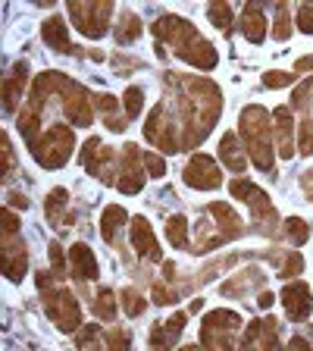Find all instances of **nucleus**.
I'll list each match as a JSON object with an SVG mask.
<instances>
[{"label":"nucleus","mask_w":313,"mask_h":351,"mask_svg":"<svg viewBox=\"0 0 313 351\" xmlns=\"http://www.w3.org/2000/svg\"><path fill=\"white\" fill-rule=\"evenodd\" d=\"M113 16V3H69V19L75 22V29L88 38H101L110 25Z\"/></svg>","instance_id":"nucleus-8"},{"label":"nucleus","mask_w":313,"mask_h":351,"mask_svg":"<svg viewBox=\"0 0 313 351\" xmlns=\"http://www.w3.org/2000/svg\"><path fill=\"white\" fill-rule=\"evenodd\" d=\"M69 273H73L79 282H88V279H97V261L91 254L88 245H73L69 248Z\"/></svg>","instance_id":"nucleus-16"},{"label":"nucleus","mask_w":313,"mask_h":351,"mask_svg":"<svg viewBox=\"0 0 313 351\" xmlns=\"http://www.w3.org/2000/svg\"><path fill=\"white\" fill-rule=\"evenodd\" d=\"M188 219L185 217H169L166 219V239L173 248H188Z\"/></svg>","instance_id":"nucleus-28"},{"label":"nucleus","mask_w":313,"mask_h":351,"mask_svg":"<svg viewBox=\"0 0 313 351\" xmlns=\"http://www.w3.org/2000/svg\"><path fill=\"white\" fill-rule=\"evenodd\" d=\"M66 201H69V195H66V189H53L51 195H47V204H44V213H47V223L51 226H66V223H73L69 217H63V207Z\"/></svg>","instance_id":"nucleus-25"},{"label":"nucleus","mask_w":313,"mask_h":351,"mask_svg":"<svg viewBox=\"0 0 313 351\" xmlns=\"http://www.w3.org/2000/svg\"><path fill=\"white\" fill-rule=\"evenodd\" d=\"M298 147L301 154H313V119H307L298 132Z\"/></svg>","instance_id":"nucleus-35"},{"label":"nucleus","mask_w":313,"mask_h":351,"mask_svg":"<svg viewBox=\"0 0 313 351\" xmlns=\"http://www.w3.org/2000/svg\"><path fill=\"white\" fill-rule=\"evenodd\" d=\"M153 35L160 38V41H166L179 57L188 60L197 69H213L219 60L216 51H213V44L197 35L195 25L185 22L182 16H160V19L153 22Z\"/></svg>","instance_id":"nucleus-1"},{"label":"nucleus","mask_w":313,"mask_h":351,"mask_svg":"<svg viewBox=\"0 0 313 351\" xmlns=\"http://www.w3.org/2000/svg\"><path fill=\"white\" fill-rule=\"evenodd\" d=\"M298 29L307 32V35H313V7H310V3L298 7Z\"/></svg>","instance_id":"nucleus-37"},{"label":"nucleus","mask_w":313,"mask_h":351,"mask_svg":"<svg viewBox=\"0 0 313 351\" xmlns=\"http://www.w3.org/2000/svg\"><path fill=\"white\" fill-rule=\"evenodd\" d=\"M123 104H125V117L129 119H135L141 113V104H145V91H141L138 85H132V88H125V97H123Z\"/></svg>","instance_id":"nucleus-33"},{"label":"nucleus","mask_w":313,"mask_h":351,"mask_svg":"<svg viewBox=\"0 0 313 351\" xmlns=\"http://www.w3.org/2000/svg\"><path fill=\"white\" fill-rule=\"evenodd\" d=\"M232 195L248 201L251 213H254V223L263 229V232H273V226H276V207L270 204L266 191L257 189V185L248 182V179H235V182H232Z\"/></svg>","instance_id":"nucleus-7"},{"label":"nucleus","mask_w":313,"mask_h":351,"mask_svg":"<svg viewBox=\"0 0 313 351\" xmlns=\"http://www.w3.org/2000/svg\"><path fill=\"white\" fill-rule=\"evenodd\" d=\"M95 314L107 323L116 320V298H113V289H101V295H97V301H95Z\"/></svg>","instance_id":"nucleus-29"},{"label":"nucleus","mask_w":313,"mask_h":351,"mask_svg":"<svg viewBox=\"0 0 313 351\" xmlns=\"http://www.w3.org/2000/svg\"><path fill=\"white\" fill-rule=\"evenodd\" d=\"M241 351H279V332H276V320H254L245 332Z\"/></svg>","instance_id":"nucleus-13"},{"label":"nucleus","mask_w":313,"mask_h":351,"mask_svg":"<svg viewBox=\"0 0 313 351\" xmlns=\"http://www.w3.org/2000/svg\"><path fill=\"white\" fill-rule=\"evenodd\" d=\"M307 69H313V57H304L295 63V73H307Z\"/></svg>","instance_id":"nucleus-45"},{"label":"nucleus","mask_w":313,"mask_h":351,"mask_svg":"<svg viewBox=\"0 0 313 351\" xmlns=\"http://www.w3.org/2000/svg\"><path fill=\"white\" fill-rule=\"evenodd\" d=\"M288 351H313V348H310V345H307V339L295 336V339H292V345H288Z\"/></svg>","instance_id":"nucleus-44"},{"label":"nucleus","mask_w":313,"mask_h":351,"mask_svg":"<svg viewBox=\"0 0 313 351\" xmlns=\"http://www.w3.org/2000/svg\"><path fill=\"white\" fill-rule=\"evenodd\" d=\"M123 223H125V210L119 204H110L107 210H103L101 235H103V241H107V245H116V229H123Z\"/></svg>","instance_id":"nucleus-26"},{"label":"nucleus","mask_w":313,"mask_h":351,"mask_svg":"<svg viewBox=\"0 0 313 351\" xmlns=\"http://www.w3.org/2000/svg\"><path fill=\"white\" fill-rule=\"evenodd\" d=\"M153 301H157V304H173L175 292L173 289H166V285H160V282H153Z\"/></svg>","instance_id":"nucleus-41"},{"label":"nucleus","mask_w":313,"mask_h":351,"mask_svg":"<svg viewBox=\"0 0 313 351\" xmlns=\"http://www.w3.org/2000/svg\"><path fill=\"white\" fill-rule=\"evenodd\" d=\"M295 82V75H288V73H266L263 75V85L266 88H285V85H292Z\"/></svg>","instance_id":"nucleus-38"},{"label":"nucleus","mask_w":313,"mask_h":351,"mask_svg":"<svg viewBox=\"0 0 313 351\" xmlns=\"http://www.w3.org/2000/svg\"><path fill=\"white\" fill-rule=\"evenodd\" d=\"M145 167H147V173H151L153 179H160L163 169H166V163H163L157 154H145Z\"/></svg>","instance_id":"nucleus-40"},{"label":"nucleus","mask_w":313,"mask_h":351,"mask_svg":"<svg viewBox=\"0 0 313 351\" xmlns=\"http://www.w3.org/2000/svg\"><path fill=\"white\" fill-rule=\"evenodd\" d=\"M79 348L82 351H129V332L125 329H110V332H103L101 326H85L79 332Z\"/></svg>","instance_id":"nucleus-10"},{"label":"nucleus","mask_w":313,"mask_h":351,"mask_svg":"<svg viewBox=\"0 0 313 351\" xmlns=\"http://www.w3.org/2000/svg\"><path fill=\"white\" fill-rule=\"evenodd\" d=\"M285 239L292 241V245H304L310 239V226L301 217H288L285 219Z\"/></svg>","instance_id":"nucleus-30"},{"label":"nucleus","mask_w":313,"mask_h":351,"mask_svg":"<svg viewBox=\"0 0 313 351\" xmlns=\"http://www.w3.org/2000/svg\"><path fill=\"white\" fill-rule=\"evenodd\" d=\"M82 163L88 167V173H95L97 179H103V182H116L119 154L107 151V147L101 145V138H88L85 145H82Z\"/></svg>","instance_id":"nucleus-9"},{"label":"nucleus","mask_w":313,"mask_h":351,"mask_svg":"<svg viewBox=\"0 0 313 351\" xmlns=\"http://www.w3.org/2000/svg\"><path fill=\"white\" fill-rule=\"evenodd\" d=\"M51 263H53V273L57 276H66V261H63V248L57 241H51Z\"/></svg>","instance_id":"nucleus-39"},{"label":"nucleus","mask_w":313,"mask_h":351,"mask_svg":"<svg viewBox=\"0 0 313 351\" xmlns=\"http://www.w3.org/2000/svg\"><path fill=\"white\" fill-rule=\"evenodd\" d=\"M32 151H35V160L41 163L44 169H57L69 160V154L75 147V135L73 129L66 125H51V129L41 135V141H32Z\"/></svg>","instance_id":"nucleus-5"},{"label":"nucleus","mask_w":313,"mask_h":351,"mask_svg":"<svg viewBox=\"0 0 313 351\" xmlns=\"http://www.w3.org/2000/svg\"><path fill=\"white\" fill-rule=\"evenodd\" d=\"M25 82H29V63H16L13 66V75L7 79V91H3V107H7V113H13L16 110V101L22 97V91H25Z\"/></svg>","instance_id":"nucleus-21"},{"label":"nucleus","mask_w":313,"mask_h":351,"mask_svg":"<svg viewBox=\"0 0 313 351\" xmlns=\"http://www.w3.org/2000/svg\"><path fill=\"white\" fill-rule=\"evenodd\" d=\"M219 160L226 163L232 173H245V167H248L245 151L238 147V138H235L232 132H229V135H223V141H219Z\"/></svg>","instance_id":"nucleus-23"},{"label":"nucleus","mask_w":313,"mask_h":351,"mask_svg":"<svg viewBox=\"0 0 313 351\" xmlns=\"http://www.w3.org/2000/svg\"><path fill=\"white\" fill-rule=\"evenodd\" d=\"M0 141H3V176H7L10 167H13V147H10V138H7V135H3Z\"/></svg>","instance_id":"nucleus-42"},{"label":"nucleus","mask_w":313,"mask_h":351,"mask_svg":"<svg viewBox=\"0 0 313 351\" xmlns=\"http://www.w3.org/2000/svg\"><path fill=\"white\" fill-rule=\"evenodd\" d=\"M182 326H185V314H173L169 323H157L151 329V351H169L175 345V339H179V332H182Z\"/></svg>","instance_id":"nucleus-17"},{"label":"nucleus","mask_w":313,"mask_h":351,"mask_svg":"<svg viewBox=\"0 0 313 351\" xmlns=\"http://www.w3.org/2000/svg\"><path fill=\"white\" fill-rule=\"evenodd\" d=\"M207 16H210V22L223 32H229V25H232V7H229V3H210Z\"/></svg>","instance_id":"nucleus-32"},{"label":"nucleus","mask_w":313,"mask_h":351,"mask_svg":"<svg viewBox=\"0 0 313 351\" xmlns=\"http://www.w3.org/2000/svg\"><path fill=\"white\" fill-rule=\"evenodd\" d=\"M273 304V292H263L260 295V307H270Z\"/></svg>","instance_id":"nucleus-46"},{"label":"nucleus","mask_w":313,"mask_h":351,"mask_svg":"<svg viewBox=\"0 0 313 351\" xmlns=\"http://www.w3.org/2000/svg\"><path fill=\"white\" fill-rule=\"evenodd\" d=\"M282 301H285V311L292 320H307L313 311V298H310V289L304 282H288L282 289Z\"/></svg>","instance_id":"nucleus-14"},{"label":"nucleus","mask_w":313,"mask_h":351,"mask_svg":"<svg viewBox=\"0 0 313 351\" xmlns=\"http://www.w3.org/2000/svg\"><path fill=\"white\" fill-rule=\"evenodd\" d=\"M119 301H123V311L129 317H141V311H145V298H141L135 289H123V292H119Z\"/></svg>","instance_id":"nucleus-34"},{"label":"nucleus","mask_w":313,"mask_h":351,"mask_svg":"<svg viewBox=\"0 0 313 351\" xmlns=\"http://www.w3.org/2000/svg\"><path fill=\"white\" fill-rule=\"evenodd\" d=\"M10 204L19 207V210H25V207H29V197L19 195V191H13V195H10Z\"/></svg>","instance_id":"nucleus-43"},{"label":"nucleus","mask_w":313,"mask_h":351,"mask_svg":"<svg viewBox=\"0 0 313 351\" xmlns=\"http://www.w3.org/2000/svg\"><path fill=\"white\" fill-rule=\"evenodd\" d=\"M301 270H304V261H301V254H288V257H285V267L279 270V276L288 279V276H298Z\"/></svg>","instance_id":"nucleus-36"},{"label":"nucleus","mask_w":313,"mask_h":351,"mask_svg":"<svg viewBox=\"0 0 313 351\" xmlns=\"http://www.w3.org/2000/svg\"><path fill=\"white\" fill-rule=\"evenodd\" d=\"M260 279H263V273L251 267V270H245V273H238V276H232L226 285H219V292L229 295V298H245L251 289H257V285H260Z\"/></svg>","instance_id":"nucleus-20"},{"label":"nucleus","mask_w":313,"mask_h":351,"mask_svg":"<svg viewBox=\"0 0 313 351\" xmlns=\"http://www.w3.org/2000/svg\"><path fill=\"white\" fill-rule=\"evenodd\" d=\"M3 219V232H0V257H3V273L7 279L19 282L25 276V267H29V257H25V241L19 235V219L10 210L0 213Z\"/></svg>","instance_id":"nucleus-4"},{"label":"nucleus","mask_w":313,"mask_h":351,"mask_svg":"<svg viewBox=\"0 0 313 351\" xmlns=\"http://www.w3.org/2000/svg\"><path fill=\"white\" fill-rule=\"evenodd\" d=\"M238 326H241V317L232 314V311H213V314H207L204 329H201L204 348L207 351H232Z\"/></svg>","instance_id":"nucleus-6"},{"label":"nucleus","mask_w":313,"mask_h":351,"mask_svg":"<svg viewBox=\"0 0 313 351\" xmlns=\"http://www.w3.org/2000/svg\"><path fill=\"white\" fill-rule=\"evenodd\" d=\"M185 182H188L191 189L213 191V189H219V182H223V173H219V167H216L213 157H207V154H195V157L185 163Z\"/></svg>","instance_id":"nucleus-12"},{"label":"nucleus","mask_w":313,"mask_h":351,"mask_svg":"<svg viewBox=\"0 0 313 351\" xmlns=\"http://www.w3.org/2000/svg\"><path fill=\"white\" fill-rule=\"evenodd\" d=\"M273 125H270V113L263 107H248L241 113V135H245V145H248L254 163L263 173H273Z\"/></svg>","instance_id":"nucleus-3"},{"label":"nucleus","mask_w":313,"mask_h":351,"mask_svg":"<svg viewBox=\"0 0 313 351\" xmlns=\"http://www.w3.org/2000/svg\"><path fill=\"white\" fill-rule=\"evenodd\" d=\"M201 304H204V301H201V298H195V301H191V304H188V311H191V314H195V311H201Z\"/></svg>","instance_id":"nucleus-47"},{"label":"nucleus","mask_w":313,"mask_h":351,"mask_svg":"<svg viewBox=\"0 0 313 351\" xmlns=\"http://www.w3.org/2000/svg\"><path fill=\"white\" fill-rule=\"evenodd\" d=\"M241 35L254 44H260L266 38V16H263L260 3H248L245 7V13H241Z\"/></svg>","instance_id":"nucleus-19"},{"label":"nucleus","mask_w":313,"mask_h":351,"mask_svg":"<svg viewBox=\"0 0 313 351\" xmlns=\"http://www.w3.org/2000/svg\"><path fill=\"white\" fill-rule=\"evenodd\" d=\"M41 35H44V44H51L53 51H60V53H79L73 47V41H69V29H66V22L60 19V16H51V19L44 22Z\"/></svg>","instance_id":"nucleus-18"},{"label":"nucleus","mask_w":313,"mask_h":351,"mask_svg":"<svg viewBox=\"0 0 313 351\" xmlns=\"http://www.w3.org/2000/svg\"><path fill=\"white\" fill-rule=\"evenodd\" d=\"M273 119H276V138H279V147H282V157H295L292 110H288V107H279L276 113H273Z\"/></svg>","instance_id":"nucleus-22"},{"label":"nucleus","mask_w":313,"mask_h":351,"mask_svg":"<svg viewBox=\"0 0 313 351\" xmlns=\"http://www.w3.org/2000/svg\"><path fill=\"white\" fill-rule=\"evenodd\" d=\"M145 154L138 151L135 145H129L119 157V176H116V185L123 195H138L141 185H145Z\"/></svg>","instance_id":"nucleus-11"},{"label":"nucleus","mask_w":313,"mask_h":351,"mask_svg":"<svg viewBox=\"0 0 313 351\" xmlns=\"http://www.w3.org/2000/svg\"><path fill=\"white\" fill-rule=\"evenodd\" d=\"M292 35V16H288V7L285 3H276V25H273V38L276 41H288Z\"/></svg>","instance_id":"nucleus-31"},{"label":"nucleus","mask_w":313,"mask_h":351,"mask_svg":"<svg viewBox=\"0 0 313 351\" xmlns=\"http://www.w3.org/2000/svg\"><path fill=\"white\" fill-rule=\"evenodd\" d=\"M132 245H135V251H138L141 257H147V261H160V245H157V239H153V229L151 223H147L145 217H135L132 219Z\"/></svg>","instance_id":"nucleus-15"},{"label":"nucleus","mask_w":313,"mask_h":351,"mask_svg":"<svg viewBox=\"0 0 313 351\" xmlns=\"http://www.w3.org/2000/svg\"><path fill=\"white\" fill-rule=\"evenodd\" d=\"M141 19L135 13H129V10H123L119 13V22H116V41L119 44H132V41H138L141 38Z\"/></svg>","instance_id":"nucleus-27"},{"label":"nucleus","mask_w":313,"mask_h":351,"mask_svg":"<svg viewBox=\"0 0 313 351\" xmlns=\"http://www.w3.org/2000/svg\"><path fill=\"white\" fill-rule=\"evenodd\" d=\"M38 289L44 295V311L57 323L63 332H75L82 323V311L75 304V295L66 289V285H53V276L51 273H38Z\"/></svg>","instance_id":"nucleus-2"},{"label":"nucleus","mask_w":313,"mask_h":351,"mask_svg":"<svg viewBox=\"0 0 313 351\" xmlns=\"http://www.w3.org/2000/svg\"><path fill=\"white\" fill-rule=\"evenodd\" d=\"M95 107L103 113V123H107L110 132H125V123H129V117H119V113H116V107H119L116 97L101 95V97H95Z\"/></svg>","instance_id":"nucleus-24"}]
</instances>
